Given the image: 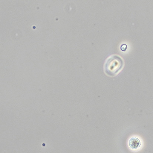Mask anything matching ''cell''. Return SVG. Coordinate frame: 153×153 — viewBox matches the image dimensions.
<instances>
[{"mask_svg":"<svg viewBox=\"0 0 153 153\" xmlns=\"http://www.w3.org/2000/svg\"><path fill=\"white\" fill-rule=\"evenodd\" d=\"M124 61L120 56L114 54L109 57L105 63V72L108 75L114 76L116 75L123 69Z\"/></svg>","mask_w":153,"mask_h":153,"instance_id":"1","label":"cell"},{"mask_svg":"<svg viewBox=\"0 0 153 153\" xmlns=\"http://www.w3.org/2000/svg\"><path fill=\"white\" fill-rule=\"evenodd\" d=\"M129 146L131 149H136L141 146V143L138 138L132 137L129 140Z\"/></svg>","mask_w":153,"mask_h":153,"instance_id":"2","label":"cell"}]
</instances>
